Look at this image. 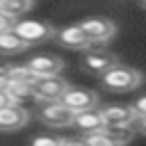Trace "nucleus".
<instances>
[{"label": "nucleus", "mask_w": 146, "mask_h": 146, "mask_svg": "<svg viewBox=\"0 0 146 146\" xmlns=\"http://www.w3.org/2000/svg\"><path fill=\"white\" fill-rule=\"evenodd\" d=\"M100 116H103L105 125H121V128L135 125V121H137L130 105H107L100 110Z\"/></svg>", "instance_id": "9"}, {"label": "nucleus", "mask_w": 146, "mask_h": 146, "mask_svg": "<svg viewBox=\"0 0 146 146\" xmlns=\"http://www.w3.org/2000/svg\"><path fill=\"white\" fill-rule=\"evenodd\" d=\"M7 105H14V100L9 98V94H7V91H0V110H2V107H7Z\"/></svg>", "instance_id": "22"}, {"label": "nucleus", "mask_w": 146, "mask_h": 146, "mask_svg": "<svg viewBox=\"0 0 146 146\" xmlns=\"http://www.w3.org/2000/svg\"><path fill=\"white\" fill-rule=\"evenodd\" d=\"M27 68L36 78H41V75H59L62 68H64V62L59 57H55V55H36V57H32L27 62Z\"/></svg>", "instance_id": "10"}, {"label": "nucleus", "mask_w": 146, "mask_h": 146, "mask_svg": "<svg viewBox=\"0 0 146 146\" xmlns=\"http://www.w3.org/2000/svg\"><path fill=\"white\" fill-rule=\"evenodd\" d=\"M62 146H84V144H82V141H75V139H64Z\"/></svg>", "instance_id": "24"}, {"label": "nucleus", "mask_w": 146, "mask_h": 146, "mask_svg": "<svg viewBox=\"0 0 146 146\" xmlns=\"http://www.w3.org/2000/svg\"><path fill=\"white\" fill-rule=\"evenodd\" d=\"M59 103L66 105V107L75 114V112H80V110H91V107H96L98 96H96L94 91H89V89H73V87H68V89L62 94Z\"/></svg>", "instance_id": "7"}, {"label": "nucleus", "mask_w": 146, "mask_h": 146, "mask_svg": "<svg viewBox=\"0 0 146 146\" xmlns=\"http://www.w3.org/2000/svg\"><path fill=\"white\" fill-rule=\"evenodd\" d=\"M7 87H9V75L0 73V91H7Z\"/></svg>", "instance_id": "23"}, {"label": "nucleus", "mask_w": 146, "mask_h": 146, "mask_svg": "<svg viewBox=\"0 0 146 146\" xmlns=\"http://www.w3.org/2000/svg\"><path fill=\"white\" fill-rule=\"evenodd\" d=\"M11 25H14V21L0 11V32H7V30H11Z\"/></svg>", "instance_id": "21"}, {"label": "nucleus", "mask_w": 146, "mask_h": 146, "mask_svg": "<svg viewBox=\"0 0 146 146\" xmlns=\"http://www.w3.org/2000/svg\"><path fill=\"white\" fill-rule=\"evenodd\" d=\"M66 89H68V82L62 75H41L32 82V96L34 100H41V103L59 100Z\"/></svg>", "instance_id": "3"}, {"label": "nucleus", "mask_w": 146, "mask_h": 146, "mask_svg": "<svg viewBox=\"0 0 146 146\" xmlns=\"http://www.w3.org/2000/svg\"><path fill=\"white\" fill-rule=\"evenodd\" d=\"M130 110L135 112V116H137V119H144V116H146V100H144V96H139Z\"/></svg>", "instance_id": "20"}, {"label": "nucleus", "mask_w": 146, "mask_h": 146, "mask_svg": "<svg viewBox=\"0 0 146 146\" xmlns=\"http://www.w3.org/2000/svg\"><path fill=\"white\" fill-rule=\"evenodd\" d=\"M71 125H75V128L82 130V132H94V130H103V128H105V121H103V116H100V110L91 107V110H80V112H75Z\"/></svg>", "instance_id": "12"}, {"label": "nucleus", "mask_w": 146, "mask_h": 146, "mask_svg": "<svg viewBox=\"0 0 146 146\" xmlns=\"http://www.w3.org/2000/svg\"><path fill=\"white\" fill-rule=\"evenodd\" d=\"M114 64H119V59L114 52H107V50H84V55H82V68L87 73L103 75Z\"/></svg>", "instance_id": "6"}, {"label": "nucleus", "mask_w": 146, "mask_h": 146, "mask_svg": "<svg viewBox=\"0 0 146 146\" xmlns=\"http://www.w3.org/2000/svg\"><path fill=\"white\" fill-rule=\"evenodd\" d=\"M80 30L87 34V39L91 43H105L110 41L114 34H116V25L110 21V18H103V16H91V18H84L82 23H78Z\"/></svg>", "instance_id": "5"}, {"label": "nucleus", "mask_w": 146, "mask_h": 146, "mask_svg": "<svg viewBox=\"0 0 146 146\" xmlns=\"http://www.w3.org/2000/svg\"><path fill=\"white\" fill-rule=\"evenodd\" d=\"M39 121L48 128H68L71 121H73V112L62 105L59 100H50V103H43L39 107Z\"/></svg>", "instance_id": "4"}, {"label": "nucleus", "mask_w": 146, "mask_h": 146, "mask_svg": "<svg viewBox=\"0 0 146 146\" xmlns=\"http://www.w3.org/2000/svg\"><path fill=\"white\" fill-rule=\"evenodd\" d=\"M100 82L110 91H132V89H137L141 84V73L137 68H132V66L114 64L112 68H107L100 75Z\"/></svg>", "instance_id": "1"}, {"label": "nucleus", "mask_w": 146, "mask_h": 146, "mask_svg": "<svg viewBox=\"0 0 146 146\" xmlns=\"http://www.w3.org/2000/svg\"><path fill=\"white\" fill-rule=\"evenodd\" d=\"M52 39L64 46V48H71V50H87L91 46V41L87 39V34L80 30V25H66L62 30H55L52 32Z\"/></svg>", "instance_id": "8"}, {"label": "nucleus", "mask_w": 146, "mask_h": 146, "mask_svg": "<svg viewBox=\"0 0 146 146\" xmlns=\"http://www.w3.org/2000/svg\"><path fill=\"white\" fill-rule=\"evenodd\" d=\"M103 130H105L119 146H125V144L135 137V128H132V125H125V128H121V125H105Z\"/></svg>", "instance_id": "16"}, {"label": "nucleus", "mask_w": 146, "mask_h": 146, "mask_svg": "<svg viewBox=\"0 0 146 146\" xmlns=\"http://www.w3.org/2000/svg\"><path fill=\"white\" fill-rule=\"evenodd\" d=\"M30 9H32V0H0V11L11 21L25 16Z\"/></svg>", "instance_id": "13"}, {"label": "nucleus", "mask_w": 146, "mask_h": 146, "mask_svg": "<svg viewBox=\"0 0 146 146\" xmlns=\"http://www.w3.org/2000/svg\"><path fill=\"white\" fill-rule=\"evenodd\" d=\"M27 46L11 32V30H7V32H0V55H18V52H23Z\"/></svg>", "instance_id": "14"}, {"label": "nucleus", "mask_w": 146, "mask_h": 146, "mask_svg": "<svg viewBox=\"0 0 146 146\" xmlns=\"http://www.w3.org/2000/svg\"><path fill=\"white\" fill-rule=\"evenodd\" d=\"M84 146H119L105 130H94V132H84V137L80 139Z\"/></svg>", "instance_id": "17"}, {"label": "nucleus", "mask_w": 146, "mask_h": 146, "mask_svg": "<svg viewBox=\"0 0 146 146\" xmlns=\"http://www.w3.org/2000/svg\"><path fill=\"white\" fill-rule=\"evenodd\" d=\"M7 75H9V80H16V82H27V84H32L34 80H36V75L27 68V64H9L7 66Z\"/></svg>", "instance_id": "18"}, {"label": "nucleus", "mask_w": 146, "mask_h": 146, "mask_svg": "<svg viewBox=\"0 0 146 146\" xmlns=\"http://www.w3.org/2000/svg\"><path fill=\"white\" fill-rule=\"evenodd\" d=\"M7 94L9 98L14 100V105H23L25 100H32V84L27 82H16V80H9V87H7Z\"/></svg>", "instance_id": "15"}, {"label": "nucleus", "mask_w": 146, "mask_h": 146, "mask_svg": "<svg viewBox=\"0 0 146 146\" xmlns=\"http://www.w3.org/2000/svg\"><path fill=\"white\" fill-rule=\"evenodd\" d=\"M11 32L30 48L34 43H41V41H48L52 39V32L55 27L46 21H34V18H23V21H14L11 25Z\"/></svg>", "instance_id": "2"}, {"label": "nucleus", "mask_w": 146, "mask_h": 146, "mask_svg": "<svg viewBox=\"0 0 146 146\" xmlns=\"http://www.w3.org/2000/svg\"><path fill=\"white\" fill-rule=\"evenodd\" d=\"M30 114L23 105H7L0 110V130H18L27 123Z\"/></svg>", "instance_id": "11"}, {"label": "nucleus", "mask_w": 146, "mask_h": 146, "mask_svg": "<svg viewBox=\"0 0 146 146\" xmlns=\"http://www.w3.org/2000/svg\"><path fill=\"white\" fill-rule=\"evenodd\" d=\"M62 137H55V135H39L32 139V146H62Z\"/></svg>", "instance_id": "19"}]
</instances>
